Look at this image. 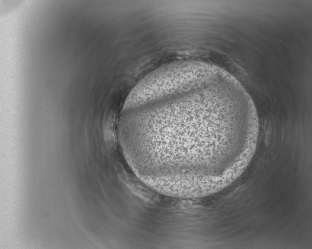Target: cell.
Masks as SVG:
<instances>
[{
	"label": "cell",
	"instance_id": "obj_1",
	"mask_svg": "<svg viewBox=\"0 0 312 249\" xmlns=\"http://www.w3.org/2000/svg\"><path fill=\"white\" fill-rule=\"evenodd\" d=\"M258 131L254 106L238 87L218 75L189 74L171 94L130 113L124 144L141 176L192 199L233 178Z\"/></svg>",
	"mask_w": 312,
	"mask_h": 249
}]
</instances>
